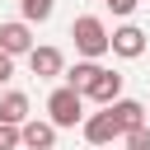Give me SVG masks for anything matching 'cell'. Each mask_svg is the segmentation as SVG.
Instances as JSON below:
<instances>
[{"label": "cell", "instance_id": "6da1fadb", "mask_svg": "<svg viewBox=\"0 0 150 150\" xmlns=\"http://www.w3.org/2000/svg\"><path fill=\"white\" fill-rule=\"evenodd\" d=\"M70 38H75V52H80L84 61H98V56L108 52V28H103L98 14H80V19L70 23Z\"/></svg>", "mask_w": 150, "mask_h": 150}, {"label": "cell", "instance_id": "7a4b0ae2", "mask_svg": "<svg viewBox=\"0 0 150 150\" xmlns=\"http://www.w3.org/2000/svg\"><path fill=\"white\" fill-rule=\"evenodd\" d=\"M84 117H89V112H84V98H80L75 89H66V84L52 89V98H47V122H52L56 131H61V127H80Z\"/></svg>", "mask_w": 150, "mask_h": 150}, {"label": "cell", "instance_id": "3957f363", "mask_svg": "<svg viewBox=\"0 0 150 150\" xmlns=\"http://www.w3.org/2000/svg\"><path fill=\"white\" fill-rule=\"evenodd\" d=\"M108 52H112V56H127V61H136V56L145 52V28H136V23H122V28H112V33H108Z\"/></svg>", "mask_w": 150, "mask_h": 150}, {"label": "cell", "instance_id": "277c9868", "mask_svg": "<svg viewBox=\"0 0 150 150\" xmlns=\"http://www.w3.org/2000/svg\"><path fill=\"white\" fill-rule=\"evenodd\" d=\"M38 42H33V28L23 23V19H9V23H0V52L5 56H28Z\"/></svg>", "mask_w": 150, "mask_h": 150}, {"label": "cell", "instance_id": "5b68a950", "mask_svg": "<svg viewBox=\"0 0 150 150\" xmlns=\"http://www.w3.org/2000/svg\"><path fill=\"white\" fill-rule=\"evenodd\" d=\"M19 150H56V127L28 117V122L19 127Z\"/></svg>", "mask_w": 150, "mask_h": 150}, {"label": "cell", "instance_id": "8992f818", "mask_svg": "<svg viewBox=\"0 0 150 150\" xmlns=\"http://www.w3.org/2000/svg\"><path fill=\"white\" fill-rule=\"evenodd\" d=\"M80 127H84V141H89V145H112V141H117V136H122V131H117V122H112V112H108V108H103V112H89V117H84V122H80Z\"/></svg>", "mask_w": 150, "mask_h": 150}, {"label": "cell", "instance_id": "52a82bcc", "mask_svg": "<svg viewBox=\"0 0 150 150\" xmlns=\"http://www.w3.org/2000/svg\"><path fill=\"white\" fill-rule=\"evenodd\" d=\"M28 66H33L38 80H56V75H66V56H61L56 47H33V52H28Z\"/></svg>", "mask_w": 150, "mask_h": 150}, {"label": "cell", "instance_id": "ba28073f", "mask_svg": "<svg viewBox=\"0 0 150 150\" xmlns=\"http://www.w3.org/2000/svg\"><path fill=\"white\" fill-rule=\"evenodd\" d=\"M122 80H127V75H117V70H98V75H94V84L84 89V98H94V103H103V108H108V103H117V98H122Z\"/></svg>", "mask_w": 150, "mask_h": 150}, {"label": "cell", "instance_id": "9c48e42d", "mask_svg": "<svg viewBox=\"0 0 150 150\" xmlns=\"http://www.w3.org/2000/svg\"><path fill=\"white\" fill-rule=\"evenodd\" d=\"M108 112H112V122H117L122 136L145 127V103H136V98H117V103H108Z\"/></svg>", "mask_w": 150, "mask_h": 150}, {"label": "cell", "instance_id": "30bf717a", "mask_svg": "<svg viewBox=\"0 0 150 150\" xmlns=\"http://www.w3.org/2000/svg\"><path fill=\"white\" fill-rule=\"evenodd\" d=\"M23 122H28V94L5 89L0 94V127H23Z\"/></svg>", "mask_w": 150, "mask_h": 150}, {"label": "cell", "instance_id": "8fae6325", "mask_svg": "<svg viewBox=\"0 0 150 150\" xmlns=\"http://www.w3.org/2000/svg\"><path fill=\"white\" fill-rule=\"evenodd\" d=\"M98 70H103L98 61H75V66L66 70V89H75V94L84 98V89L94 84V75H98Z\"/></svg>", "mask_w": 150, "mask_h": 150}, {"label": "cell", "instance_id": "7c38bea8", "mask_svg": "<svg viewBox=\"0 0 150 150\" xmlns=\"http://www.w3.org/2000/svg\"><path fill=\"white\" fill-rule=\"evenodd\" d=\"M19 9H23V23H47L56 0H19Z\"/></svg>", "mask_w": 150, "mask_h": 150}, {"label": "cell", "instance_id": "4fadbf2b", "mask_svg": "<svg viewBox=\"0 0 150 150\" xmlns=\"http://www.w3.org/2000/svg\"><path fill=\"white\" fill-rule=\"evenodd\" d=\"M127 150H150V127H141V131H127Z\"/></svg>", "mask_w": 150, "mask_h": 150}, {"label": "cell", "instance_id": "5bb4252c", "mask_svg": "<svg viewBox=\"0 0 150 150\" xmlns=\"http://www.w3.org/2000/svg\"><path fill=\"white\" fill-rule=\"evenodd\" d=\"M0 150H19V127H0Z\"/></svg>", "mask_w": 150, "mask_h": 150}, {"label": "cell", "instance_id": "9a60e30c", "mask_svg": "<svg viewBox=\"0 0 150 150\" xmlns=\"http://www.w3.org/2000/svg\"><path fill=\"white\" fill-rule=\"evenodd\" d=\"M136 5H141V0H108V9H112V14H131Z\"/></svg>", "mask_w": 150, "mask_h": 150}, {"label": "cell", "instance_id": "2e32d148", "mask_svg": "<svg viewBox=\"0 0 150 150\" xmlns=\"http://www.w3.org/2000/svg\"><path fill=\"white\" fill-rule=\"evenodd\" d=\"M9 75H14V56H5V52H0V84H5Z\"/></svg>", "mask_w": 150, "mask_h": 150}]
</instances>
